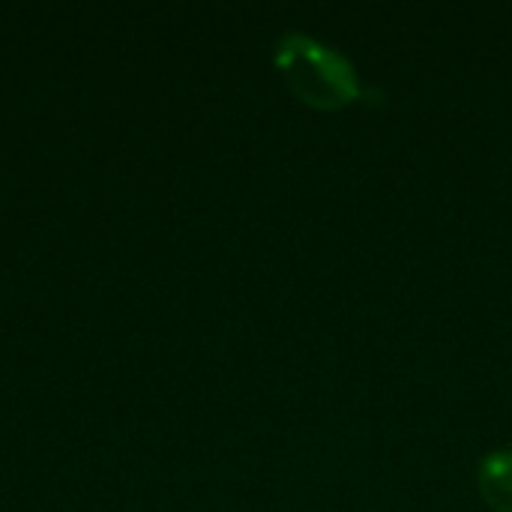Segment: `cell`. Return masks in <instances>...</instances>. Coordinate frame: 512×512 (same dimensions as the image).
Masks as SVG:
<instances>
[{"label": "cell", "mask_w": 512, "mask_h": 512, "mask_svg": "<svg viewBox=\"0 0 512 512\" xmlns=\"http://www.w3.org/2000/svg\"><path fill=\"white\" fill-rule=\"evenodd\" d=\"M477 486L495 512H512V447L495 450L480 462Z\"/></svg>", "instance_id": "7a4b0ae2"}, {"label": "cell", "mask_w": 512, "mask_h": 512, "mask_svg": "<svg viewBox=\"0 0 512 512\" xmlns=\"http://www.w3.org/2000/svg\"><path fill=\"white\" fill-rule=\"evenodd\" d=\"M273 63L288 90L315 111H342L363 96L354 63L309 33H285L276 42Z\"/></svg>", "instance_id": "6da1fadb"}]
</instances>
